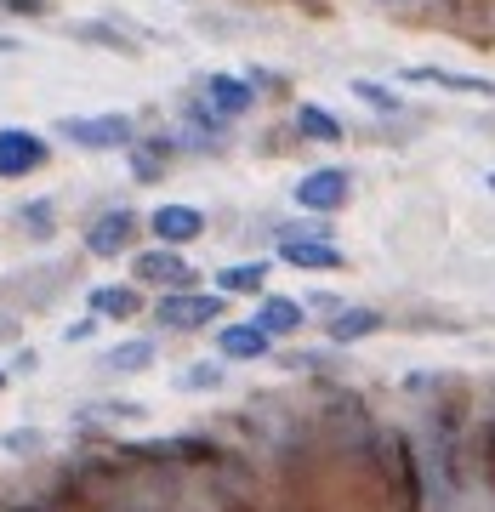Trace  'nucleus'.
I'll list each match as a JSON object with an SVG mask.
<instances>
[{"label":"nucleus","instance_id":"f257e3e1","mask_svg":"<svg viewBox=\"0 0 495 512\" xmlns=\"http://www.w3.org/2000/svg\"><path fill=\"white\" fill-rule=\"evenodd\" d=\"M57 137L74 148H131L137 126H131V114H69V120H57Z\"/></svg>","mask_w":495,"mask_h":512},{"label":"nucleus","instance_id":"f03ea898","mask_svg":"<svg viewBox=\"0 0 495 512\" xmlns=\"http://www.w3.org/2000/svg\"><path fill=\"white\" fill-rule=\"evenodd\" d=\"M222 308H228L222 291H171V296H160L154 319H160L165 330H200V325H211Z\"/></svg>","mask_w":495,"mask_h":512},{"label":"nucleus","instance_id":"7ed1b4c3","mask_svg":"<svg viewBox=\"0 0 495 512\" xmlns=\"http://www.w3.org/2000/svg\"><path fill=\"white\" fill-rule=\"evenodd\" d=\"M131 279H137V285H160V291H194V268H188V256L171 251V245H154V251L131 256Z\"/></svg>","mask_w":495,"mask_h":512},{"label":"nucleus","instance_id":"20e7f679","mask_svg":"<svg viewBox=\"0 0 495 512\" xmlns=\"http://www.w3.org/2000/svg\"><path fill=\"white\" fill-rule=\"evenodd\" d=\"M46 160H52V148H46L40 131H23V126L0 131V177H35Z\"/></svg>","mask_w":495,"mask_h":512},{"label":"nucleus","instance_id":"39448f33","mask_svg":"<svg viewBox=\"0 0 495 512\" xmlns=\"http://www.w3.org/2000/svg\"><path fill=\"white\" fill-rule=\"evenodd\" d=\"M274 353V336L257 325V319H234V325L217 330V359L222 365H257Z\"/></svg>","mask_w":495,"mask_h":512},{"label":"nucleus","instance_id":"423d86ee","mask_svg":"<svg viewBox=\"0 0 495 512\" xmlns=\"http://www.w3.org/2000/svg\"><path fill=\"white\" fill-rule=\"evenodd\" d=\"M348 188H353L348 171H342V165H325V171H308V177L296 183V205L330 217V211H342V205H348Z\"/></svg>","mask_w":495,"mask_h":512},{"label":"nucleus","instance_id":"0eeeda50","mask_svg":"<svg viewBox=\"0 0 495 512\" xmlns=\"http://www.w3.org/2000/svg\"><path fill=\"white\" fill-rule=\"evenodd\" d=\"M148 234L160 239V245H194V239L205 234V211L200 205H160L154 217H148Z\"/></svg>","mask_w":495,"mask_h":512},{"label":"nucleus","instance_id":"6e6552de","mask_svg":"<svg viewBox=\"0 0 495 512\" xmlns=\"http://www.w3.org/2000/svg\"><path fill=\"white\" fill-rule=\"evenodd\" d=\"M131 239H137V211L114 205V211H103V217L86 228V251H92V256H120Z\"/></svg>","mask_w":495,"mask_h":512},{"label":"nucleus","instance_id":"1a4fd4ad","mask_svg":"<svg viewBox=\"0 0 495 512\" xmlns=\"http://www.w3.org/2000/svg\"><path fill=\"white\" fill-rule=\"evenodd\" d=\"M279 262H285V268H308V274H330V268H342L348 256L336 251L330 239H279Z\"/></svg>","mask_w":495,"mask_h":512},{"label":"nucleus","instance_id":"9d476101","mask_svg":"<svg viewBox=\"0 0 495 512\" xmlns=\"http://www.w3.org/2000/svg\"><path fill=\"white\" fill-rule=\"evenodd\" d=\"M205 103H211L222 120H239V114H251V103H257V86L239 80V74H211V80H205Z\"/></svg>","mask_w":495,"mask_h":512},{"label":"nucleus","instance_id":"9b49d317","mask_svg":"<svg viewBox=\"0 0 495 512\" xmlns=\"http://www.w3.org/2000/svg\"><path fill=\"white\" fill-rule=\"evenodd\" d=\"M86 308H92V319H137L143 296H137V285H97L86 296Z\"/></svg>","mask_w":495,"mask_h":512},{"label":"nucleus","instance_id":"f8f14e48","mask_svg":"<svg viewBox=\"0 0 495 512\" xmlns=\"http://www.w3.org/2000/svg\"><path fill=\"white\" fill-rule=\"evenodd\" d=\"M404 80H433V86H444V92H473V97H495V80H484V74H450V69H433V63H410V69H399Z\"/></svg>","mask_w":495,"mask_h":512},{"label":"nucleus","instance_id":"ddd939ff","mask_svg":"<svg viewBox=\"0 0 495 512\" xmlns=\"http://www.w3.org/2000/svg\"><path fill=\"white\" fill-rule=\"evenodd\" d=\"M376 330H382V313H376V308H342L325 325V342L348 348V342H365V336H376Z\"/></svg>","mask_w":495,"mask_h":512},{"label":"nucleus","instance_id":"4468645a","mask_svg":"<svg viewBox=\"0 0 495 512\" xmlns=\"http://www.w3.org/2000/svg\"><path fill=\"white\" fill-rule=\"evenodd\" d=\"M302 319H308V302H296V296H262L257 325L268 330V336H296Z\"/></svg>","mask_w":495,"mask_h":512},{"label":"nucleus","instance_id":"2eb2a0df","mask_svg":"<svg viewBox=\"0 0 495 512\" xmlns=\"http://www.w3.org/2000/svg\"><path fill=\"white\" fill-rule=\"evenodd\" d=\"M222 296H262L268 291V262H228L217 274Z\"/></svg>","mask_w":495,"mask_h":512},{"label":"nucleus","instance_id":"dca6fc26","mask_svg":"<svg viewBox=\"0 0 495 512\" xmlns=\"http://www.w3.org/2000/svg\"><path fill=\"white\" fill-rule=\"evenodd\" d=\"M154 342L148 336H131V342H120V348H109L103 353V370H114V376H143L148 365H154Z\"/></svg>","mask_w":495,"mask_h":512},{"label":"nucleus","instance_id":"f3484780","mask_svg":"<svg viewBox=\"0 0 495 512\" xmlns=\"http://www.w3.org/2000/svg\"><path fill=\"white\" fill-rule=\"evenodd\" d=\"M171 154H177V143H165V137H154V143H131V177H137V183H160Z\"/></svg>","mask_w":495,"mask_h":512},{"label":"nucleus","instance_id":"a211bd4d","mask_svg":"<svg viewBox=\"0 0 495 512\" xmlns=\"http://www.w3.org/2000/svg\"><path fill=\"white\" fill-rule=\"evenodd\" d=\"M296 131H302L308 143H342V120H336L325 103H302V109H296Z\"/></svg>","mask_w":495,"mask_h":512},{"label":"nucleus","instance_id":"6ab92c4d","mask_svg":"<svg viewBox=\"0 0 495 512\" xmlns=\"http://www.w3.org/2000/svg\"><path fill=\"white\" fill-rule=\"evenodd\" d=\"M137 456H154V461H200V456H211L200 439H154V444H131Z\"/></svg>","mask_w":495,"mask_h":512},{"label":"nucleus","instance_id":"aec40b11","mask_svg":"<svg viewBox=\"0 0 495 512\" xmlns=\"http://www.w3.org/2000/svg\"><path fill=\"white\" fill-rule=\"evenodd\" d=\"M177 387H183V393H211V387H222V359H200V365H188L183 376H177Z\"/></svg>","mask_w":495,"mask_h":512},{"label":"nucleus","instance_id":"412c9836","mask_svg":"<svg viewBox=\"0 0 495 512\" xmlns=\"http://www.w3.org/2000/svg\"><path fill=\"white\" fill-rule=\"evenodd\" d=\"M353 97H359V103H370V109H382V114H399L404 109L399 92H387L382 80H353Z\"/></svg>","mask_w":495,"mask_h":512},{"label":"nucleus","instance_id":"4be33fe9","mask_svg":"<svg viewBox=\"0 0 495 512\" xmlns=\"http://www.w3.org/2000/svg\"><path fill=\"white\" fill-rule=\"evenodd\" d=\"M18 217H23V228H29V234H35V239H46V234H52V228H57V205L52 200H29V205H23V211H18Z\"/></svg>","mask_w":495,"mask_h":512},{"label":"nucleus","instance_id":"5701e85b","mask_svg":"<svg viewBox=\"0 0 495 512\" xmlns=\"http://www.w3.org/2000/svg\"><path fill=\"white\" fill-rule=\"evenodd\" d=\"M74 35H80V40H92V46H109V52H137L131 40H120V35H114L109 23H80Z\"/></svg>","mask_w":495,"mask_h":512},{"label":"nucleus","instance_id":"b1692460","mask_svg":"<svg viewBox=\"0 0 495 512\" xmlns=\"http://www.w3.org/2000/svg\"><path fill=\"white\" fill-rule=\"evenodd\" d=\"M0 444H6V456H35L46 439H40V427H18V433H6Z\"/></svg>","mask_w":495,"mask_h":512},{"label":"nucleus","instance_id":"393cba45","mask_svg":"<svg viewBox=\"0 0 495 512\" xmlns=\"http://www.w3.org/2000/svg\"><path fill=\"white\" fill-rule=\"evenodd\" d=\"M279 239H330V222H279Z\"/></svg>","mask_w":495,"mask_h":512},{"label":"nucleus","instance_id":"a878e982","mask_svg":"<svg viewBox=\"0 0 495 512\" xmlns=\"http://www.w3.org/2000/svg\"><path fill=\"white\" fill-rule=\"evenodd\" d=\"M342 308H348V302H342L336 291H308V313H325V325H330Z\"/></svg>","mask_w":495,"mask_h":512},{"label":"nucleus","instance_id":"bb28decb","mask_svg":"<svg viewBox=\"0 0 495 512\" xmlns=\"http://www.w3.org/2000/svg\"><path fill=\"white\" fill-rule=\"evenodd\" d=\"M0 6H6V12H52V0H0Z\"/></svg>","mask_w":495,"mask_h":512},{"label":"nucleus","instance_id":"cd10ccee","mask_svg":"<svg viewBox=\"0 0 495 512\" xmlns=\"http://www.w3.org/2000/svg\"><path fill=\"white\" fill-rule=\"evenodd\" d=\"M92 330H97V319H80V325H69V342H86Z\"/></svg>","mask_w":495,"mask_h":512},{"label":"nucleus","instance_id":"c85d7f7f","mask_svg":"<svg viewBox=\"0 0 495 512\" xmlns=\"http://www.w3.org/2000/svg\"><path fill=\"white\" fill-rule=\"evenodd\" d=\"M0 393H6V365H0Z\"/></svg>","mask_w":495,"mask_h":512},{"label":"nucleus","instance_id":"c756f323","mask_svg":"<svg viewBox=\"0 0 495 512\" xmlns=\"http://www.w3.org/2000/svg\"><path fill=\"white\" fill-rule=\"evenodd\" d=\"M490 188H495V171H490Z\"/></svg>","mask_w":495,"mask_h":512}]
</instances>
